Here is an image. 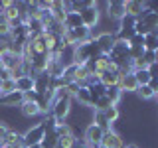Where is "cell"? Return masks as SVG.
I'll return each mask as SVG.
<instances>
[{
  "instance_id": "1",
  "label": "cell",
  "mask_w": 158,
  "mask_h": 148,
  "mask_svg": "<svg viewBox=\"0 0 158 148\" xmlns=\"http://www.w3.org/2000/svg\"><path fill=\"white\" fill-rule=\"evenodd\" d=\"M44 138H46V128H44L42 122H40V125L28 128V130L22 134V144H24V148L36 146V144H42Z\"/></svg>"
},
{
  "instance_id": "2",
  "label": "cell",
  "mask_w": 158,
  "mask_h": 148,
  "mask_svg": "<svg viewBox=\"0 0 158 148\" xmlns=\"http://www.w3.org/2000/svg\"><path fill=\"white\" fill-rule=\"evenodd\" d=\"M99 16H101V12H99V6H97V2H93L91 6L83 8L81 12H79L81 24H83V26H85L87 30H91V28H95V26H97V24H99Z\"/></svg>"
},
{
  "instance_id": "3",
  "label": "cell",
  "mask_w": 158,
  "mask_h": 148,
  "mask_svg": "<svg viewBox=\"0 0 158 148\" xmlns=\"http://www.w3.org/2000/svg\"><path fill=\"white\" fill-rule=\"evenodd\" d=\"M93 42L97 43L99 51H101L103 56H109L113 46H115V42H117V38H115V34H111V32H103V34H99V36L93 38Z\"/></svg>"
},
{
  "instance_id": "4",
  "label": "cell",
  "mask_w": 158,
  "mask_h": 148,
  "mask_svg": "<svg viewBox=\"0 0 158 148\" xmlns=\"http://www.w3.org/2000/svg\"><path fill=\"white\" fill-rule=\"evenodd\" d=\"M109 59H111L113 63H117V67H118V63H123L125 59H131L128 57V42L117 39L113 49H111V53H109Z\"/></svg>"
},
{
  "instance_id": "5",
  "label": "cell",
  "mask_w": 158,
  "mask_h": 148,
  "mask_svg": "<svg viewBox=\"0 0 158 148\" xmlns=\"http://www.w3.org/2000/svg\"><path fill=\"white\" fill-rule=\"evenodd\" d=\"M99 148H125V142H123V136L111 128V130L103 132V138H101Z\"/></svg>"
},
{
  "instance_id": "6",
  "label": "cell",
  "mask_w": 158,
  "mask_h": 148,
  "mask_svg": "<svg viewBox=\"0 0 158 148\" xmlns=\"http://www.w3.org/2000/svg\"><path fill=\"white\" fill-rule=\"evenodd\" d=\"M107 16L111 20H118V22H121V20L125 18V2H123V0L107 2Z\"/></svg>"
},
{
  "instance_id": "7",
  "label": "cell",
  "mask_w": 158,
  "mask_h": 148,
  "mask_svg": "<svg viewBox=\"0 0 158 148\" xmlns=\"http://www.w3.org/2000/svg\"><path fill=\"white\" fill-rule=\"evenodd\" d=\"M101 138H103V130L91 122V125L87 126V130H85V142L91 148H97L99 144H101Z\"/></svg>"
},
{
  "instance_id": "8",
  "label": "cell",
  "mask_w": 158,
  "mask_h": 148,
  "mask_svg": "<svg viewBox=\"0 0 158 148\" xmlns=\"http://www.w3.org/2000/svg\"><path fill=\"white\" fill-rule=\"evenodd\" d=\"M22 103H24V93H20V91H14L10 95L0 97V107H4V109H12V107L20 109Z\"/></svg>"
},
{
  "instance_id": "9",
  "label": "cell",
  "mask_w": 158,
  "mask_h": 148,
  "mask_svg": "<svg viewBox=\"0 0 158 148\" xmlns=\"http://www.w3.org/2000/svg\"><path fill=\"white\" fill-rule=\"evenodd\" d=\"M117 87L121 89V93H125V91H128V93L135 91V93H136L138 83H136V79H135V75H132V73H127V75H121V79H118V85H117Z\"/></svg>"
},
{
  "instance_id": "10",
  "label": "cell",
  "mask_w": 158,
  "mask_h": 148,
  "mask_svg": "<svg viewBox=\"0 0 158 148\" xmlns=\"http://www.w3.org/2000/svg\"><path fill=\"white\" fill-rule=\"evenodd\" d=\"M142 12H144V2H140V0H127L125 2V16L138 18Z\"/></svg>"
},
{
  "instance_id": "11",
  "label": "cell",
  "mask_w": 158,
  "mask_h": 148,
  "mask_svg": "<svg viewBox=\"0 0 158 148\" xmlns=\"http://www.w3.org/2000/svg\"><path fill=\"white\" fill-rule=\"evenodd\" d=\"M118 79H121V73L118 71H107V73H103V75L99 77V81H101V85L107 89V87H117Z\"/></svg>"
},
{
  "instance_id": "12",
  "label": "cell",
  "mask_w": 158,
  "mask_h": 148,
  "mask_svg": "<svg viewBox=\"0 0 158 148\" xmlns=\"http://www.w3.org/2000/svg\"><path fill=\"white\" fill-rule=\"evenodd\" d=\"M24 26H26V30H28V36H38V34L46 32V28H44L42 20H38V18H28Z\"/></svg>"
},
{
  "instance_id": "13",
  "label": "cell",
  "mask_w": 158,
  "mask_h": 148,
  "mask_svg": "<svg viewBox=\"0 0 158 148\" xmlns=\"http://www.w3.org/2000/svg\"><path fill=\"white\" fill-rule=\"evenodd\" d=\"M34 85H36V81H34L30 75H24V77H20V79H16V91H20V93H30V91H34Z\"/></svg>"
},
{
  "instance_id": "14",
  "label": "cell",
  "mask_w": 158,
  "mask_h": 148,
  "mask_svg": "<svg viewBox=\"0 0 158 148\" xmlns=\"http://www.w3.org/2000/svg\"><path fill=\"white\" fill-rule=\"evenodd\" d=\"M20 113H22L24 117L32 118V117L40 115V107H38V103H34V101H24L22 105H20Z\"/></svg>"
},
{
  "instance_id": "15",
  "label": "cell",
  "mask_w": 158,
  "mask_h": 148,
  "mask_svg": "<svg viewBox=\"0 0 158 148\" xmlns=\"http://www.w3.org/2000/svg\"><path fill=\"white\" fill-rule=\"evenodd\" d=\"M93 125L99 126L103 132H107V130H111V128H113V125L107 121V117L103 115V111H95V113H93Z\"/></svg>"
},
{
  "instance_id": "16",
  "label": "cell",
  "mask_w": 158,
  "mask_h": 148,
  "mask_svg": "<svg viewBox=\"0 0 158 148\" xmlns=\"http://www.w3.org/2000/svg\"><path fill=\"white\" fill-rule=\"evenodd\" d=\"M63 26H65V30H75V28H81L83 24L77 12H67L65 20H63Z\"/></svg>"
},
{
  "instance_id": "17",
  "label": "cell",
  "mask_w": 158,
  "mask_h": 148,
  "mask_svg": "<svg viewBox=\"0 0 158 148\" xmlns=\"http://www.w3.org/2000/svg\"><path fill=\"white\" fill-rule=\"evenodd\" d=\"M75 99L81 103V105H85V107H93V99H91V93H89L87 87H79Z\"/></svg>"
},
{
  "instance_id": "18",
  "label": "cell",
  "mask_w": 158,
  "mask_h": 148,
  "mask_svg": "<svg viewBox=\"0 0 158 148\" xmlns=\"http://www.w3.org/2000/svg\"><path fill=\"white\" fill-rule=\"evenodd\" d=\"M144 49L146 51H156L158 49V34L150 32L148 36H144Z\"/></svg>"
},
{
  "instance_id": "19",
  "label": "cell",
  "mask_w": 158,
  "mask_h": 148,
  "mask_svg": "<svg viewBox=\"0 0 158 148\" xmlns=\"http://www.w3.org/2000/svg\"><path fill=\"white\" fill-rule=\"evenodd\" d=\"M121 95H123V93H121V89H118V87H107L105 89V97L113 103V105H118Z\"/></svg>"
},
{
  "instance_id": "20",
  "label": "cell",
  "mask_w": 158,
  "mask_h": 148,
  "mask_svg": "<svg viewBox=\"0 0 158 148\" xmlns=\"http://www.w3.org/2000/svg\"><path fill=\"white\" fill-rule=\"evenodd\" d=\"M136 95L140 97V99H144V101H148V99H154L156 93H154V89H152L150 85H138Z\"/></svg>"
},
{
  "instance_id": "21",
  "label": "cell",
  "mask_w": 158,
  "mask_h": 148,
  "mask_svg": "<svg viewBox=\"0 0 158 148\" xmlns=\"http://www.w3.org/2000/svg\"><path fill=\"white\" fill-rule=\"evenodd\" d=\"M103 115L107 117V121L111 122V125H115V122L118 121V117H121V113H118V107H117V105H111L109 109H105V111H103Z\"/></svg>"
},
{
  "instance_id": "22",
  "label": "cell",
  "mask_w": 158,
  "mask_h": 148,
  "mask_svg": "<svg viewBox=\"0 0 158 148\" xmlns=\"http://www.w3.org/2000/svg\"><path fill=\"white\" fill-rule=\"evenodd\" d=\"M53 132H56V136H71L73 134V128L67 125V122H57L56 128H53Z\"/></svg>"
},
{
  "instance_id": "23",
  "label": "cell",
  "mask_w": 158,
  "mask_h": 148,
  "mask_svg": "<svg viewBox=\"0 0 158 148\" xmlns=\"http://www.w3.org/2000/svg\"><path fill=\"white\" fill-rule=\"evenodd\" d=\"M16 91V81L14 79H6V81H2V85H0V97L4 95H10V93Z\"/></svg>"
},
{
  "instance_id": "24",
  "label": "cell",
  "mask_w": 158,
  "mask_h": 148,
  "mask_svg": "<svg viewBox=\"0 0 158 148\" xmlns=\"http://www.w3.org/2000/svg\"><path fill=\"white\" fill-rule=\"evenodd\" d=\"M2 142H4V144H18V142H22V134H20L18 130H12V128H10Z\"/></svg>"
},
{
  "instance_id": "25",
  "label": "cell",
  "mask_w": 158,
  "mask_h": 148,
  "mask_svg": "<svg viewBox=\"0 0 158 148\" xmlns=\"http://www.w3.org/2000/svg\"><path fill=\"white\" fill-rule=\"evenodd\" d=\"M132 75H135V79H136L138 85H148V83H150V75H148L146 69H138V71H132Z\"/></svg>"
},
{
  "instance_id": "26",
  "label": "cell",
  "mask_w": 158,
  "mask_h": 148,
  "mask_svg": "<svg viewBox=\"0 0 158 148\" xmlns=\"http://www.w3.org/2000/svg\"><path fill=\"white\" fill-rule=\"evenodd\" d=\"M75 142H77L75 134H71V136H59L57 138V144L61 146V148H75Z\"/></svg>"
},
{
  "instance_id": "27",
  "label": "cell",
  "mask_w": 158,
  "mask_h": 148,
  "mask_svg": "<svg viewBox=\"0 0 158 148\" xmlns=\"http://www.w3.org/2000/svg\"><path fill=\"white\" fill-rule=\"evenodd\" d=\"M136 26V18H132V16H125L118 22V28H125V30H135Z\"/></svg>"
},
{
  "instance_id": "28",
  "label": "cell",
  "mask_w": 158,
  "mask_h": 148,
  "mask_svg": "<svg viewBox=\"0 0 158 148\" xmlns=\"http://www.w3.org/2000/svg\"><path fill=\"white\" fill-rule=\"evenodd\" d=\"M111 105H113V103L109 101L107 97H101V99H97V101H95V105H93V109H95V111H105V109H109Z\"/></svg>"
},
{
  "instance_id": "29",
  "label": "cell",
  "mask_w": 158,
  "mask_h": 148,
  "mask_svg": "<svg viewBox=\"0 0 158 148\" xmlns=\"http://www.w3.org/2000/svg\"><path fill=\"white\" fill-rule=\"evenodd\" d=\"M75 73H77V65L73 63V65H69V67L63 69V75L61 77H65L67 81H73V79H75Z\"/></svg>"
},
{
  "instance_id": "30",
  "label": "cell",
  "mask_w": 158,
  "mask_h": 148,
  "mask_svg": "<svg viewBox=\"0 0 158 148\" xmlns=\"http://www.w3.org/2000/svg\"><path fill=\"white\" fill-rule=\"evenodd\" d=\"M142 59H144V63H146V67H148L150 63H156V53L154 51H144Z\"/></svg>"
},
{
  "instance_id": "31",
  "label": "cell",
  "mask_w": 158,
  "mask_h": 148,
  "mask_svg": "<svg viewBox=\"0 0 158 148\" xmlns=\"http://www.w3.org/2000/svg\"><path fill=\"white\" fill-rule=\"evenodd\" d=\"M128 46H142V47H144V36H138V34H136V36L128 42Z\"/></svg>"
},
{
  "instance_id": "32",
  "label": "cell",
  "mask_w": 158,
  "mask_h": 148,
  "mask_svg": "<svg viewBox=\"0 0 158 148\" xmlns=\"http://www.w3.org/2000/svg\"><path fill=\"white\" fill-rule=\"evenodd\" d=\"M75 148H91V146H89L85 140H77L75 142Z\"/></svg>"
},
{
  "instance_id": "33",
  "label": "cell",
  "mask_w": 158,
  "mask_h": 148,
  "mask_svg": "<svg viewBox=\"0 0 158 148\" xmlns=\"http://www.w3.org/2000/svg\"><path fill=\"white\" fill-rule=\"evenodd\" d=\"M125 148H140L138 144H125Z\"/></svg>"
},
{
  "instance_id": "34",
  "label": "cell",
  "mask_w": 158,
  "mask_h": 148,
  "mask_svg": "<svg viewBox=\"0 0 158 148\" xmlns=\"http://www.w3.org/2000/svg\"><path fill=\"white\" fill-rule=\"evenodd\" d=\"M4 20H6V18H4V16H2V14H0V22H4Z\"/></svg>"
},
{
  "instance_id": "35",
  "label": "cell",
  "mask_w": 158,
  "mask_h": 148,
  "mask_svg": "<svg viewBox=\"0 0 158 148\" xmlns=\"http://www.w3.org/2000/svg\"><path fill=\"white\" fill-rule=\"evenodd\" d=\"M0 14H2V2H0Z\"/></svg>"
},
{
  "instance_id": "36",
  "label": "cell",
  "mask_w": 158,
  "mask_h": 148,
  "mask_svg": "<svg viewBox=\"0 0 158 148\" xmlns=\"http://www.w3.org/2000/svg\"><path fill=\"white\" fill-rule=\"evenodd\" d=\"M0 85H2V79H0Z\"/></svg>"
},
{
  "instance_id": "37",
  "label": "cell",
  "mask_w": 158,
  "mask_h": 148,
  "mask_svg": "<svg viewBox=\"0 0 158 148\" xmlns=\"http://www.w3.org/2000/svg\"><path fill=\"white\" fill-rule=\"evenodd\" d=\"M97 148H99V146H97Z\"/></svg>"
}]
</instances>
